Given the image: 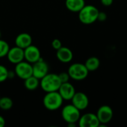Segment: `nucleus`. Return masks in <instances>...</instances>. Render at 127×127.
Masks as SVG:
<instances>
[{
  "instance_id": "a878e982",
  "label": "nucleus",
  "mask_w": 127,
  "mask_h": 127,
  "mask_svg": "<svg viewBox=\"0 0 127 127\" xmlns=\"http://www.w3.org/2000/svg\"><path fill=\"white\" fill-rule=\"evenodd\" d=\"M5 125V120L4 118L0 115V127H4Z\"/></svg>"
},
{
  "instance_id": "a211bd4d",
  "label": "nucleus",
  "mask_w": 127,
  "mask_h": 127,
  "mask_svg": "<svg viewBox=\"0 0 127 127\" xmlns=\"http://www.w3.org/2000/svg\"><path fill=\"white\" fill-rule=\"evenodd\" d=\"M84 64L89 70V71H95L97 70L100 67V61L96 57H91L86 60Z\"/></svg>"
},
{
  "instance_id": "2eb2a0df",
  "label": "nucleus",
  "mask_w": 127,
  "mask_h": 127,
  "mask_svg": "<svg viewBox=\"0 0 127 127\" xmlns=\"http://www.w3.org/2000/svg\"><path fill=\"white\" fill-rule=\"evenodd\" d=\"M32 44V37L28 33H21L15 39V45L22 49L26 48Z\"/></svg>"
},
{
  "instance_id": "20e7f679",
  "label": "nucleus",
  "mask_w": 127,
  "mask_h": 127,
  "mask_svg": "<svg viewBox=\"0 0 127 127\" xmlns=\"http://www.w3.org/2000/svg\"><path fill=\"white\" fill-rule=\"evenodd\" d=\"M89 72V71L86 67L85 64L79 63L71 64L68 70V73L70 76V78L77 81H81L85 80L88 77Z\"/></svg>"
},
{
  "instance_id": "f3484780",
  "label": "nucleus",
  "mask_w": 127,
  "mask_h": 127,
  "mask_svg": "<svg viewBox=\"0 0 127 127\" xmlns=\"http://www.w3.org/2000/svg\"><path fill=\"white\" fill-rule=\"evenodd\" d=\"M40 81L39 79L36 78V77H34L33 75L26 78L25 80H24V86L25 87L30 91H33L35 90L38 88V86H39Z\"/></svg>"
},
{
  "instance_id": "f8f14e48",
  "label": "nucleus",
  "mask_w": 127,
  "mask_h": 127,
  "mask_svg": "<svg viewBox=\"0 0 127 127\" xmlns=\"http://www.w3.org/2000/svg\"><path fill=\"white\" fill-rule=\"evenodd\" d=\"M6 57L10 63L16 65L25 60L24 49L17 46L13 47L11 48H10Z\"/></svg>"
},
{
  "instance_id": "f03ea898",
  "label": "nucleus",
  "mask_w": 127,
  "mask_h": 127,
  "mask_svg": "<svg viewBox=\"0 0 127 127\" xmlns=\"http://www.w3.org/2000/svg\"><path fill=\"white\" fill-rule=\"evenodd\" d=\"M62 83L58 74L48 73L40 80L39 86L45 92H57L59 90Z\"/></svg>"
},
{
  "instance_id": "7ed1b4c3",
  "label": "nucleus",
  "mask_w": 127,
  "mask_h": 127,
  "mask_svg": "<svg viewBox=\"0 0 127 127\" xmlns=\"http://www.w3.org/2000/svg\"><path fill=\"white\" fill-rule=\"evenodd\" d=\"M63 100H64L58 91L46 92L43 97V105L46 109L49 111H55L62 106Z\"/></svg>"
},
{
  "instance_id": "1a4fd4ad",
  "label": "nucleus",
  "mask_w": 127,
  "mask_h": 127,
  "mask_svg": "<svg viewBox=\"0 0 127 127\" xmlns=\"http://www.w3.org/2000/svg\"><path fill=\"white\" fill-rule=\"evenodd\" d=\"M71 100V103L80 111L86 109L89 104V100L88 96L85 93L81 92H76Z\"/></svg>"
},
{
  "instance_id": "f257e3e1",
  "label": "nucleus",
  "mask_w": 127,
  "mask_h": 127,
  "mask_svg": "<svg viewBox=\"0 0 127 127\" xmlns=\"http://www.w3.org/2000/svg\"><path fill=\"white\" fill-rule=\"evenodd\" d=\"M99 11L100 10L94 5H85L78 12L79 20L84 25H91L97 21Z\"/></svg>"
},
{
  "instance_id": "9d476101",
  "label": "nucleus",
  "mask_w": 127,
  "mask_h": 127,
  "mask_svg": "<svg viewBox=\"0 0 127 127\" xmlns=\"http://www.w3.org/2000/svg\"><path fill=\"white\" fill-rule=\"evenodd\" d=\"M24 56L25 61L31 64L41 59V53L39 49L32 44L24 49Z\"/></svg>"
},
{
  "instance_id": "393cba45",
  "label": "nucleus",
  "mask_w": 127,
  "mask_h": 127,
  "mask_svg": "<svg viewBox=\"0 0 127 127\" xmlns=\"http://www.w3.org/2000/svg\"><path fill=\"white\" fill-rule=\"evenodd\" d=\"M113 1H114V0H100L101 4L103 6H106V7L111 6L113 4Z\"/></svg>"
},
{
  "instance_id": "6ab92c4d",
  "label": "nucleus",
  "mask_w": 127,
  "mask_h": 127,
  "mask_svg": "<svg viewBox=\"0 0 127 127\" xmlns=\"http://www.w3.org/2000/svg\"><path fill=\"white\" fill-rule=\"evenodd\" d=\"M13 105V102L9 97H2L0 98V109L4 111L10 110Z\"/></svg>"
},
{
  "instance_id": "9b49d317",
  "label": "nucleus",
  "mask_w": 127,
  "mask_h": 127,
  "mask_svg": "<svg viewBox=\"0 0 127 127\" xmlns=\"http://www.w3.org/2000/svg\"><path fill=\"white\" fill-rule=\"evenodd\" d=\"M33 75L41 80L48 73V65L42 58L33 63Z\"/></svg>"
},
{
  "instance_id": "aec40b11",
  "label": "nucleus",
  "mask_w": 127,
  "mask_h": 127,
  "mask_svg": "<svg viewBox=\"0 0 127 127\" xmlns=\"http://www.w3.org/2000/svg\"><path fill=\"white\" fill-rule=\"evenodd\" d=\"M9 49L10 46L8 43L6 41L0 39V58L6 57Z\"/></svg>"
},
{
  "instance_id": "ddd939ff",
  "label": "nucleus",
  "mask_w": 127,
  "mask_h": 127,
  "mask_svg": "<svg viewBox=\"0 0 127 127\" xmlns=\"http://www.w3.org/2000/svg\"><path fill=\"white\" fill-rule=\"evenodd\" d=\"M58 92L64 100H71L76 93L75 88L69 82L63 83L58 90Z\"/></svg>"
},
{
  "instance_id": "4468645a",
  "label": "nucleus",
  "mask_w": 127,
  "mask_h": 127,
  "mask_svg": "<svg viewBox=\"0 0 127 127\" xmlns=\"http://www.w3.org/2000/svg\"><path fill=\"white\" fill-rule=\"evenodd\" d=\"M57 58L63 63H70L73 60V52L67 47L62 46L60 49L57 50Z\"/></svg>"
},
{
  "instance_id": "39448f33",
  "label": "nucleus",
  "mask_w": 127,
  "mask_h": 127,
  "mask_svg": "<svg viewBox=\"0 0 127 127\" xmlns=\"http://www.w3.org/2000/svg\"><path fill=\"white\" fill-rule=\"evenodd\" d=\"M63 119L67 124H77L80 118V111L72 103L65 106L61 112Z\"/></svg>"
},
{
  "instance_id": "b1692460",
  "label": "nucleus",
  "mask_w": 127,
  "mask_h": 127,
  "mask_svg": "<svg viewBox=\"0 0 127 127\" xmlns=\"http://www.w3.org/2000/svg\"><path fill=\"white\" fill-rule=\"evenodd\" d=\"M107 19V14L103 12V11H99L98 16H97V20L99 22H105Z\"/></svg>"
},
{
  "instance_id": "bb28decb",
  "label": "nucleus",
  "mask_w": 127,
  "mask_h": 127,
  "mask_svg": "<svg viewBox=\"0 0 127 127\" xmlns=\"http://www.w3.org/2000/svg\"><path fill=\"white\" fill-rule=\"evenodd\" d=\"M1 31H0V39H1Z\"/></svg>"
},
{
  "instance_id": "4be33fe9",
  "label": "nucleus",
  "mask_w": 127,
  "mask_h": 127,
  "mask_svg": "<svg viewBox=\"0 0 127 127\" xmlns=\"http://www.w3.org/2000/svg\"><path fill=\"white\" fill-rule=\"evenodd\" d=\"M60 80L61 81V83H66V82H69V79H70V76L68 74V72H61L60 74H58Z\"/></svg>"
},
{
  "instance_id": "dca6fc26",
  "label": "nucleus",
  "mask_w": 127,
  "mask_h": 127,
  "mask_svg": "<svg viewBox=\"0 0 127 127\" xmlns=\"http://www.w3.org/2000/svg\"><path fill=\"white\" fill-rule=\"evenodd\" d=\"M66 8L74 13H78L85 5V0H65Z\"/></svg>"
},
{
  "instance_id": "0eeeda50",
  "label": "nucleus",
  "mask_w": 127,
  "mask_h": 127,
  "mask_svg": "<svg viewBox=\"0 0 127 127\" xmlns=\"http://www.w3.org/2000/svg\"><path fill=\"white\" fill-rule=\"evenodd\" d=\"M15 74L18 76L20 79L25 80L26 78L33 75V67L31 63L27 61H22L16 64Z\"/></svg>"
},
{
  "instance_id": "6e6552de",
  "label": "nucleus",
  "mask_w": 127,
  "mask_h": 127,
  "mask_svg": "<svg viewBox=\"0 0 127 127\" xmlns=\"http://www.w3.org/2000/svg\"><path fill=\"white\" fill-rule=\"evenodd\" d=\"M78 125L80 127H98L100 126V121L96 114L89 112L80 116Z\"/></svg>"
},
{
  "instance_id": "cd10ccee",
  "label": "nucleus",
  "mask_w": 127,
  "mask_h": 127,
  "mask_svg": "<svg viewBox=\"0 0 127 127\" xmlns=\"http://www.w3.org/2000/svg\"><path fill=\"white\" fill-rule=\"evenodd\" d=\"M0 98H1V97H0Z\"/></svg>"
},
{
  "instance_id": "5701e85b",
  "label": "nucleus",
  "mask_w": 127,
  "mask_h": 127,
  "mask_svg": "<svg viewBox=\"0 0 127 127\" xmlns=\"http://www.w3.org/2000/svg\"><path fill=\"white\" fill-rule=\"evenodd\" d=\"M51 46L54 49L58 50L62 47V42L59 39H54L51 42Z\"/></svg>"
},
{
  "instance_id": "412c9836",
  "label": "nucleus",
  "mask_w": 127,
  "mask_h": 127,
  "mask_svg": "<svg viewBox=\"0 0 127 127\" xmlns=\"http://www.w3.org/2000/svg\"><path fill=\"white\" fill-rule=\"evenodd\" d=\"M8 70L2 65H0V83H3L8 79Z\"/></svg>"
},
{
  "instance_id": "423d86ee",
  "label": "nucleus",
  "mask_w": 127,
  "mask_h": 127,
  "mask_svg": "<svg viewBox=\"0 0 127 127\" xmlns=\"http://www.w3.org/2000/svg\"><path fill=\"white\" fill-rule=\"evenodd\" d=\"M96 115L100 121L99 127H106V125L112 121L114 113L112 109L109 106L103 105L98 109Z\"/></svg>"
}]
</instances>
